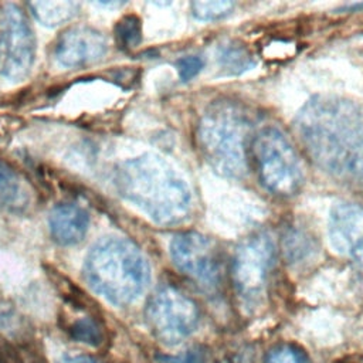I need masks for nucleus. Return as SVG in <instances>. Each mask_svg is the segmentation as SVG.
<instances>
[{
    "label": "nucleus",
    "instance_id": "nucleus-1",
    "mask_svg": "<svg viewBox=\"0 0 363 363\" xmlns=\"http://www.w3.org/2000/svg\"><path fill=\"white\" fill-rule=\"evenodd\" d=\"M295 130L320 169L343 180H363V105L316 95L298 112Z\"/></svg>",
    "mask_w": 363,
    "mask_h": 363
},
{
    "label": "nucleus",
    "instance_id": "nucleus-2",
    "mask_svg": "<svg viewBox=\"0 0 363 363\" xmlns=\"http://www.w3.org/2000/svg\"><path fill=\"white\" fill-rule=\"evenodd\" d=\"M119 193L155 223L173 225L190 211L191 193L186 180L160 156L146 153L121 163L115 172Z\"/></svg>",
    "mask_w": 363,
    "mask_h": 363
},
{
    "label": "nucleus",
    "instance_id": "nucleus-3",
    "mask_svg": "<svg viewBox=\"0 0 363 363\" xmlns=\"http://www.w3.org/2000/svg\"><path fill=\"white\" fill-rule=\"evenodd\" d=\"M84 278L89 288L116 306L133 303L150 282V268L140 250L125 238L98 241L86 254Z\"/></svg>",
    "mask_w": 363,
    "mask_h": 363
},
{
    "label": "nucleus",
    "instance_id": "nucleus-4",
    "mask_svg": "<svg viewBox=\"0 0 363 363\" xmlns=\"http://www.w3.org/2000/svg\"><path fill=\"white\" fill-rule=\"evenodd\" d=\"M252 125L248 113L237 104H211L197 125V143L208 164L227 177L245 174L250 162Z\"/></svg>",
    "mask_w": 363,
    "mask_h": 363
},
{
    "label": "nucleus",
    "instance_id": "nucleus-5",
    "mask_svg": "<svg viewBox=\"0 0 363 363\" xmlns=\"http://www.w3.org/2000/svg\"><path fill=\"white\" fill-rule=\"evenodd\" d=\"M250 160L258 180L272 194H296L305 180L298 152L289 139L275 126H265L254 133L250 143Z\"/></svg>",
    "mask_w": 363,
    "mask_h": 363
},
{
    "label": "nucleus",
    "instance_id": "nucleus-6",
    "mask_svg": "<svg viewBox=\"0 0 363 363\" xmlns=\"http://www.w3.org/2000/svg\"><path fill=\"white\" fill-rule=\"evenodd\" d=\"M145 318L150 332L160 343L176 346L196 332L200 313L190 296L179 288L164 284L147 299Z\"/></svg>",
    "mask_w": 363,
    "mask_h": 363
},
{
    "label": "nucleus",
    "instance_id": "nucleus-7",
    "mask_svg": "<svg viewBox=\"0 0 363 363\" xmlns=\"http://www.w3.org/2000/svg\"><path fill=\"white\" fill-rule=\"evenodd\" d=\"M277 250L265 233L245 238L235 250L231 264L234 289L241 302L255 308L267 291V284L275 265Z\"/></svg>",
    "mask_w": 363,
    "mask_h": 363
},
{
    "label": "nucleus",
    "instance_id": "nucleus-8",
    "mask_svg": "<svg viewBox=\"0 0 363 363\" xmlns=\"http://www.w3.org/2000/svg\"><path fill=\"white\" fill-rule=\"evenodd\" d=\"M174 267L204 289L220 286L224 275V258L218 244L200 233L176 234L169 245Z\"/></svg>",
    "mask_w": 363,
    "mask_h": 363
},
{
    "label": "nucleus",
    "instance_id": "nucleus-9",
    "mask_svg": "<svg viewBox=\"0 0 363 363\" xmlns=\"http://www.w3.org/2000/svg\"><path fill=\"white\" fill-rule=\"evenodd\" d=\"M35 57V38L23 10L13 3L0 11V74L10 81L24 79Z\"/></svg>",
    "mask_w": 363,
    "mask_h": 363
},
{
    "label": "nucleus",
    "instance_id": "nucleus-10",
    "mask_svg": "<svg viewBox=\"0 0 363 363\" xmlns=\"http://www.w3.org/2000/svg\"><path fill=\"white\" fill-rule=\"evenodd\" d=\"M332 248L350 259L363 275V204L340 201L333 204L328 223Z\"/></svg>",
    "mask_w": 363,
    "mask_h": 363
},
{
    "label": "nucleus",
    "instance_id": "nucleus-11",
    "mask_svg": "<svg viewBox=\"0 0 363 363\" xmlns=\"http://www.w3.org/2000/svg\"><path fill=\"white\" fill-rule=\"evenodd\" d=\"M108 51L105 35L88 26L65 30L54 47L55 60L67 68H82L101 61Z\"/></svg>",
    "mask_w": 363,
    "mask_h": 363
},
{
    "label": "nucleus",
    "instance_id": "nucleus-12",
    "mask_svg": "<svg viewBox=\"0 0 363 363\" xmlns=\"http://www.w3.org/2000/svg\"><path fill=\"white\" fill-rule=\"evenodd\" d=\"M48 225L52 238L60 245H74L84 240L89 227V216L79 206L62 203L51 210Z\"/></svg>",
    "mask_w": 363,
    "mask_h": 363
},
{
    "label": "nucleus",
    "instance_id": "nucleus-13",
    "mask_svg": "<svg viewBox=\"0 0 363 363\" xmlns=\"http://www.w3.org/2000/svg\"><path fill=\"white\" fill-rule=\"evenodd\" d=\"M31 201L26 182L0 160V207L10 211H24Z\"/></svg>",
    "mask_w": 363,
    "mask_h": 363
},
{
    "label": "nucleus",
    "instance_id": "nucleus-14",
    "mask_svg": "<svg viewBox=\"0 0 363 363\" xmlns=\"http://www.w3.org/2000/svg\"><path fill=\"white\" fill-rule=\"evenodd\" d=\"M28 7L37 21L47 27H55L74 18L79 10L77 1H31Z\"/></svg>",
    "mask_w": 363,
    "mask_h": 363
},
{
    "label": "nucleus",
    "instance_id": "nucleus-15",
    "mask_svg": "<svg viewBox=\"0 0 363 363\" xmlns=\"http://www.w3.org/2000/svg\"><path fill=\"white\" fill-rule=\"evenodd\" d=\"M217 60L221 71L228 75L242 74L257 64L248 48L237 41L223 44L218 50Z\"/></svg>",
    "mask_w": 363,
    "mask_h": 363
},
{
    "label": "nucleus",
    "instance_id": "nucleus-16",
    "mask_svg": "<svg viewBox=\"0 0 363 363\" xmlns=\"http://www.w3.org/2000/svg\"><path fill=\"white\" fill-rule=\"evenodd\" d=\"M282 248L288 261L299 262L311 255L313 250V242L305 231L291 227L282 237Z\"/></svg>",
    "mask_w": 363,
    "mask_h": 363
},
{
    "label": "nucleus",
    "instance_id": "nucleus-17",
    "mask_svg": "<svg viewBox=\"0 0 363 363\" xmlns=\"http://www.w3.org/2000/svg\"><path fill=\"white\" fill-rule=\"evenodd\" d=\"M68 332L74 340L85 343L88 346H99L102 345L105 337L102 325L92 316L75 319L68 326Z\"/></svg>",
    "mask_w": 363,
    "mask_h": 363
},
{
    "label": "nucleus",
    "instance_id": "nucleus-18",
    "mask_svg": "<svg viewBox=\"0 0 363 363\" xmlns=\"http://www.w3.org/2000/svg\"><path fill=\"white\" fill-rule=\"evenodd\" d=\"M115 38L121 48L130 50L142 41V21L135 14L123 16L115 26Z\"/></svg>",
    "mask_w": 363,
    "mask_h": 363
},
{
    "label": "nucleus",
    "instance_id": "nucleus-19",
    "mask_svg": "<svg viewBox=\"0 0 363 363\" xmlns=\"http://www.w3.org/2000/svg\"><path fill=\"white\" fill-rule=\"evenodd\" d=\"M190 7L191 14L197 20L213 21L228 16L234 9V3L228 0H197L193 1Z\"/></svg>",
    "mask_w": 363,
    "mask_h": 363
},
{
    "label": "nucleus",
    "instance_id": "nucleus-20",
    "mask_svg": "<svg viewBox=\"0 0 363 363\" xmlns=\"http://www.w3.org/2000/svg\"><path fill=\"white\" fill-rule=\"evenodd\" d=\"M265 363H312L303 349L294 343H279L265 354Z\"/></svg>",
    "mask_w": 363,
    "mask_h": 363
},
{
    "label": "nucleus",
    "instance_id": "nucleus-21",
    "mask_svg": "<svg viewBox=\"0 0 363 363\" xmlns=\"http://www.w3.org/2000/svg\"><path fill=\"white\" fill-rule=\"evenodd\" d=\"M207 362V350L194 346L190 347L180 354H173V356H162L159 357V363H206Z\"/></svg>",
    "mask_w": 363,
    "mask_h": 363
},
{
    "label": "nucleus",
    "instance_id": "nucleus-22",
    "mask_svg": "<svg viewBox=\"0 0 363 363\" xmlns=\"http://www.w3.org/2000/svg\"><path fill=\"white\" fill-rule=\"evenodd\" d=\"M203 65V60L197 55L182 57L176 61V68L182 81H190L191 78H194L201 71Z\"/></svg>",
    "mask_w": 363,
    "mask_h": 363
},
{
    "label": "nucleus",
    "instance_id": "nucleus-23",
    "mask_svg": "<svg viewBox=\"0 0 363 363\" xmlns=\"http://www.w3.org/2000/svg\"><path fill=\"white\" fill-rule=\"evenodd\" d=\"M55 363H105L96 357L88 354H78V353H65L61 354Z\"/></svg>",
    "mask_w": 363,
    "mask_h": 363
}]
</instances>
